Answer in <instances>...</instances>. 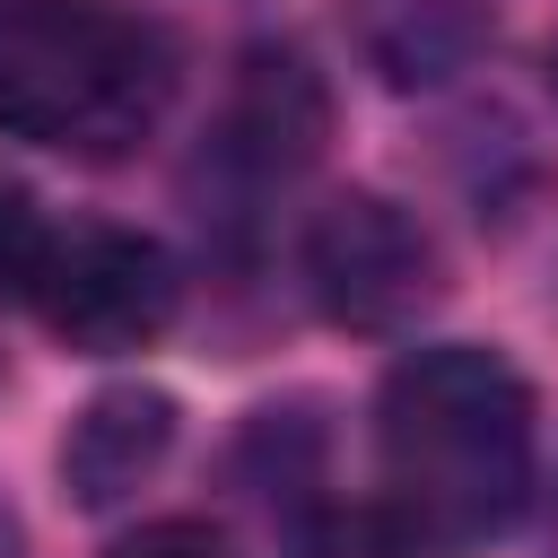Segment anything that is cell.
Masks as SVG:
<instances>
[{
	"instance_id": "cell-1",
	"label": "cell",
	"mask_w": 558,
	"mask_h": 558,
	"mask_svg": "<svg viewBox=\"0 0 558 558\" xmlns=\"http://www.w3.org/2000/svg\"><path fill=\"white\" fill-rule=\"evenodd\" d=\"M375 471L384 514L418 549L497 541L541 480V427L523 375L480 340H427L392 357L375 392Z\"/></svg>"
},
{
	"instance_id": "cell-2",
	"label": "cell",
	"mask_w": 558,
	"mask_h": 558,
	"mask_svg": "<svg viewBox=\"0 0 558 558\" xmlns=\"http://www.w3.org/2000/svg\"><path fill=\"white\" fill-rule=\"evenodd\" d=\"M174 44L122 0L0 9V131L52 157H122L166 122Z\"/></svg>"
},
{
	"instance_id": "cell-3",
	"label": "cell",
	"mask_w": 558,
	"mask_h": 558,
	"mask_svg": "<svg viewBox=\"0 0 558 558\" xmlns=\"http://www.w3.org/2000/svg\"><path fill=\"white\" fill-rule=\"evenodd\" d=\"M26 305L35 323L78 349V357H122V349H148L174 305H183V270L157 235L140 227H52L44 253H35V279H26Z\"/></svg>"
},
{
	"instance_id": "cell-4",
	"label": "cell",
	"mask_w": 558,
	"mask_h": 558,
	"mask_svg": "<svg viewBox=\"0 0 558 558\" xmlns=\"http://www.w3.org/2000/svg\"><path fill=\"white\" fill-rule=\"evenodd\" d=\"M296 262H305V296L340 331H410L445 288L436 235L384 192H331L305 218Z\"/></svg>"
},
{
	"instance_id": "cell-5",
	"label": "cell",
	"mask_w": 558,
	"mask_h": 558,
	"mask_svg": "<svg viewBox=\"0 0 558 558\" xmlns=\"http://www.w3.org/2000/svg\"><path fill=\"white\" fill-rule=\"evenodd\" d=\"M331 140V87L323 70L296 52V44H253L218 96V122H209V183L227 209H262L270 192H288Z\"/></svg>"
},
{
	"instance_id": "cell-6",
	"label": "cell",
	"mask_w": 558,
	"mask_h": 558,
	"mask_svg": "<svg viewBox=\"0 0 558 558\" xmlns=\"http://www.w3.org/2000/svg\"><path fill=\"white\" fill-rule=\"evenodd\" d=\"M166 445H174V392H157V384H113V392H96V401L70 418V436H61V480H70L78 506H122V497L166 462Z\"/></svg>"
},
{
	"instance_id": "cell-7",
	"label": "cell",
	"mask_w": 558,
	"mask_h": 558,
	"mask_svg": "<svg viewBox=\"0 0 558 558\" xmlns=\"http://www.w3.org/2000/svg\"><path fill=\"white\" fill-rule=\"evenodd\" d=\"M349 26L392 87H436L488 44V0H349Z\"/></svg>"
},
{
	"instance_id": "cell-8",
	"label": "cell",
	"mask_w": 558,
	"mask_h": 558,
	"mask_svg": "<svg viewBox=\"0 0 558 558\" xmlns=\"http://www.w3.org/2000/svg\"><path fill=\"white\" fill-rule=\"evenodd\" d=\"M288 558H418V541L384 506H314L288 541Z\"/></svg>"
},
{
	"instance_id": "cell-9",
	"label": "cell",
	"mask_w": 558,
	"mask_h": 558,
	"mask_svg": "<svg viewBox=\"0 0 558 558\" xmlns=\"http://www.w3.org/2000/svg\"><path fill=\"white\" fill-rule=\"evenodd\" d=\"M44 209H35V192H17V183H0V296H26V279H35V253H44Z\"/></svg>"
},
{
	"instance_id": "cell-10",
	"label": "cell",
	"mask_w": 558,
	"mask_h": 558,
	"mask_svg": "<svg viewBox=\"0 0 558 558\" xmlns=\"http://www.w3.org/2000/svg\"><path fill=\"white\" fill-rule=\"evenodd\" d=\"M113 558H227V541H218V523H201V514H157V523H140L131 541H113Z\"/></svg>"
},
{
	"instance_id": "cell-11",
	"label": "cell",
	"mask_w": 558,
	"mask_h": 558,
	"mask_svg": "<svg viewBox=\"0 0 558 558\" xmlns=\"http://www.w3.org/2000/svg\"><path fill=\"white\" fill-rule=\"evenodd\" d=\"M26 549V532H17V514H9V497H0V558H17Z\"/></svg>"
},
{
	"instance_id": "cell-12",
	"label": "cell",
	"mask_w": 558,
	"mask_h": 558,
	"mask_svg": "<svg viewBox=\"0 0 558 558\" xmlns=\"http://www.w3.org/2000/svg\"><path fill=\"white\" fill-rule=\"evenodd\" d=\"M549 558H558V497H549Z\"/></svg>"
}]
</instances>
